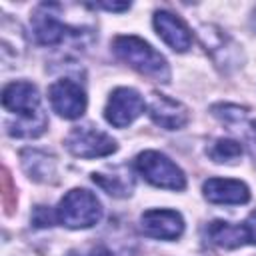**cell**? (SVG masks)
I'll return each instance as SVG.
<instances>
[{
  "instance_id": "1",
  "label": "cell",
  "mask_w": 256,
  "mask_h": 256,
  "mask_svg": "<svg viewBox=\"0 0 256 256\" xmlns=\"http://www.w3.org/2000/svg\"><path fill=\"white\" fill-rule=\"evenodd\" d=\"M2 106L16 114V122L6 124L8 134L16 138H36L48 126V118L40 106L38 88L30 82L18 80L8 84L2 90Z\"/></svg>"
},
{
  "instance_id": "2",
  "label": "cell",
  "mask_w": 256,
  "mask_h": 256,
  "mask_svg": "<svg viewBox=\"0 0 256 256\" xmlns=\"http://www.w3.org/2000/svg\"><path fill=\"white\" fill-rule=\"evenodd\" d=\"M114 52L118 58H122L128 66L138 70L140 74L156 80V82H168L170 80V68L166 58L154 50L148 42H144L138 36H116L114 38Z\"/></svg>"
},
{
  "instance_id": "3",
  "label": "cell",
  "mask_w": 256,
  "mask_h": 256,
  "mask_svg": "<svg viewBox=\"0 0 256 256\" xmlns=\"http://www.w3.org/2000/svg\"><path fill=\"white\" fill-rule=\"evenodd\" d=\"M100 218H102L100 200L84 188H74L66 192L56 208V220L68 228H90Z\"/></svg>"
},
{
  "instance_id": "4",
  "label": "cell",
  "mask_w": 256,
  "mask_h": 256,
  "mask_svg": "<svg viewBox=\"0 0 256 256\" xmlns=\"http://www.w3.org/2000/svg\"><path fill=\"white\" fill-rule=\"evenodd\" d=\"M136 170L152 184L158 188L166 190H184L186 186V176L184 172L164 154L156 150H144L136 158Z\"/></svg>"
},
{
  "instance_id": "5",
  "label": "cell",
  "mask_w": 256,
  "mask_h": 256,
  "mask_svg": "<svg viewBox=\"0 0 256 256\" xmlns=\"http://www.w3.org/2000/svg\"><path fill=\"white\" fill-rule=\"evenodd\" d=\"M54 10H56V4H42L34 12L32 22H30L34 38L44 46H58L66 40H72V38L80 36V30L62 22L58 18L60 14H56Z\"/></svg>"
},
{
  "instance_id": "6",
  "label": "cell",
  "mask_w": 256,
  "mask_h": 256,
  "mask_svg": "<svg viewBox=\"0 0 256 256\" xmlns=\"http://www.w3.org/2000/svg\"><path fill=\"white\" fill-rule=\"evenodd\" d=\"M66 148L78 158H100L116 152L118 144L106 132L90 124H84V126H76L66 136Z\"/></svg>"
},
{
  "instance_id": "7",
  "label": "cell",
  "mask_w": 256,
  "mask_h": 256,
  "mask_svg": "<svg viewBox=\"0 0 256 256\" xmlns=\"http://www.w3.org/2000/svg\"><path fill=\"white\" fill-rule=\"evenodd\" d=\"M48 98L52 110L66 120H76L86 110V92L78 82L70 78L54 82L48 88Z\"/></svg>"
},
{
  "instance_id": "8",
  "label": "cell",
  "mask_w": 256,
  "mask_h": 256,
  "mask_svg": "<svg viewBox=\"0 0 256 256\" xmlns=\"http://www.w3.org/2000/svg\"><path fill=\"white\" fill-rule=\"evenodd\" d=\"M142 112H144V98L134 88H126V86L116 88L110 94L104 108L106 120L116 128H124L132 124Z\"/></svg>"
},
{
  "instance_id": "9",
  "label": "cell",
  "mask_w": 256,
  "mask_h": 256,
  "mask_svg": "<svg viewBox=\"0 0 256 256\" xmlns=\"http://www.w3.org/2000/svg\"><path fill=\"white\" fill-rule=\"evenodd\" d=\"M212 114L240 136V140L246 144L250 156L256 162V120L248 116V110L238 104H214Z\"/></svg>"
},
{
  "instance_id": "10",
  "label": "cell",
  "mask_w": 256,
  "mask_h": 256,
  "mask_svg": "<svg viewBox=\"0 0 256 256\" xmlns=\"http://www.w3.org/2000/svg\"><path fill=\"white\" fill-rule=\"evenodd\" d=\"M140 228L146 236L158 240H176L184 232V220L180 212L168 208L146 210L140 218Z\"/></svg>"
},
{
  "instance_id": "11",
  "label": "cell",
  "mask_w": 256,
  "mask_h": 256,
  "mask_svg": "<svg viewBox=\"0 0 256 256\" xmlns=\"http://www.w3.org/2000/svg\"><path fill=\"white\" fill-rule=\"evenodd\" d=\"M150 118L164 130H178L188 122V108L166 94H152L148 104Z\"/></svg>"
},
{
  "instance_id": "12",
  "label": "cell",
  "mask_w": 256,
  "mask_h": 256,
  "mask_svg": "<svg viewBox=\"0 0 256 256\" xmlns=\"http://www.w3.org/2000/svg\"><path fill=\"white\" fill-rule=\"evenodd\" d=\"M202 192L204 198L214 204H246L250 200L248 186L234 178H208Z\"/></svg>"
},
{
  "instance_id": "13",
  "label": "cell",
  "mask_w": 256,
  "mask_h": 256,
  "mask_svg": "<svg viewBox=\"0 0 256 256\" xmlns=\"http://www.w3.org/2000/svg\"><path fill=\"white\" fill-rule=\"evenodd\" d=\"M154 28H156L158 36L176 52H186L192 44V34L188 30V26L172 12L158 10L154 14Z\"/></svg>"
},
{
  "instance_id": "14",
  "label": "cell",
  "mask_w": 256,
  "mask_h": 256,
  "mask_svg": "<svg viewBox=\"0 0 256 256\" xmlns=\"http://www.w3.org/2000/svg\"><path fill=\"white\" fill-rule=\"evenodd\" d=\"M206 238L220 248H238L248 244L244 224H230L222 220H214L206 226Z\"/></svg>"
},
{
  "instance_id": "15",
  "label": "cell",
  "mask_w": 256,
  "mask_h": 256,
  "mask_svg": "<svg viewBox=\"0 0 256 256\" xmlns=\"http://www.w3.org/2000/svg\"><path fill=\"white\" fill-rule=\"evenodd\" d=\"M92 180L104 192H108L110 196H116V198L130 196L132 194V188H134V178H132L130 170L124 168V166L114 168L112 172H94L92 174Z\"/></svg>"
},
{
  "instance_id": "16",
  "label": "cell",
  "mask_w": 256,
  "mask_h": 256,
  "mask_svg": "<svg viewBox=\"0 0 256 256\" xmlns=\"http://www.w3.org/2000/svg\"><path fill=\"white\" fill-rule=\"evenodd\" d=\"M22 166L26 174L38 182H48L54 176V160L38 150L22 152Z\"/></svg>"
},
{
  "instance_id": "17",
  "label": "cell",
  "mask_w": 256,
  "mask_h": 256,
  "mask_svg": "<svg viewBox=\"0 0 256 256\" xmlns=\"http://www.w3.org/2000/svg\"><path fill=\"white\" fill-rule=\"evenodd\" d=\"M240 154H242V146H240L236 140H230V138H220V140H216V142L208 148V156H210L214 162H218V164H222V162H232V160L240 158Z\"/></svg>"
},
{
  "instance_id": "18",
  "label": "cell",
  "mask_w": 256,
  "mask_h": 256,
  "mask_svg": "<svg viewBox=\"0 0 256 256\" xmlns=\"http://www.w3.org/2000/svg\"><path fill=\"white\" fill-rule=\"evenodd\" d=\"M34 224L36 226H52V222L56 220V212L52 214L46 206H38L36 208V212H34Z\"/></svg>"
},
{
  "instance_id": "19",
  "label": "cell",
  "mask_w": 256,
  "mask_h": 256,
  "mask_svg": "<svg viewBox=\"0 0 256 256\" xmlns=\"http://www.w3.org/2000/svg\"><path fill=\"white\" fill-rule=\"evenodd\" d=\"M246 228V236H248V244H256V210H252L244 222Z\"/></svg>"
},
{
  "instance_id": "20",
  "label": "cell",
  "mask_w": 256,
  "mask_h": 256,
  "mask_svg": "<svg viewBox=\"0 0 256 256\" xmlns=\"http://www.w3.org/2000/svg\"><path fill=\"white\" fill-rule=\"evenodd\" d=\"M90 8H104L110 12H122L130 8V2H98V4H90Z\"/></svg>"
},
{
  "instance_id": "21",
  "label": "cell",
  "mask_w": 256,
  "mask_h": 256,
  "mask_svg": "<svg viewBox=\"0 0 256 256\" xmlns=\"http://www.w3.org/2000/svg\"><path fill=\"white\" fill-rule=\"evenodd\" d=\"M90 256H114L108 248H104V246H98V248H94L92 252H90Z\"/></svg>"
}]
</instances>
